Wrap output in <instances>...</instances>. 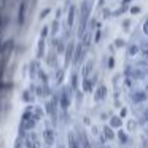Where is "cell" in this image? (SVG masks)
<instances>
[{"instance_id": "1", "label": "cell", "mask_w": 148, "mask_h": 148, "mask_svg": "<svg viewBox=\"0 0 148 148\" xmlns=\"http://www.w3.org/2000/svg\"><path fill=\"white\" fill-rule=\"evenodd\" d=\"M105 134H107V135H108V137H113V134H112V131H108V129H107V131H105Z\"/></svg>"}, {"instance_id": "2", "label": "cell", "mask_w": 148, "mask_h": 148, "mask_svg": "<svg viewBox=\"0 0 148 148\" xmlns=\"http://www.w3.org/2000/svg\"><path fill=\"white\" fill-rule=\"evenodd\" d=\"M119 138H121V140H123V142H124V140H126V137H124V134H121V132H119Z\"/></svg>"}]
</instances>
